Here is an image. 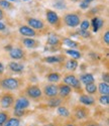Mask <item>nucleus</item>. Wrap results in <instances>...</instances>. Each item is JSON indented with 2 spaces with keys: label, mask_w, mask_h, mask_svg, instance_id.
I'll return each mask as SVG.
<instances>
[{
  "label": "nucleus",
  "mask_w": 109,
  "mask_h": 126,
  "mask_svg": "<svg viewBox=\"0 0 109 126\" xmlns=\"http://www.w3.org/2000/svg\"><path fill=\"white\" fill-rule=\"evenodd\" d=\"M18 32L23 37H36V36L40 35V32H38V31H36L35 29H32L31 27H29L26 24L20 25L18 27Z\"/></svg>",
  "instance_id": "12"
},
{
  "label": "nucleus",
  "mask_w": 109,
  "mask_h": 126,
  "mask_svg": "<svg viewBox=\"0 0 109 126\" xmlns=\"http://www.w3.org/2000/svg\"><path fill=\"white\" fill-rule=\"evenodd\" d=\"M21 44L23 45L24 47L29 48V49L37 48L40 46L39 40H37L34 37H22L21 38Z\"/></svg>",
  "instance_id": "15"
},
{
  "label": "nucleus",
  "mask_w": 109,
  "mask_h": 126,
  "mask_svg": "<svg viewBox=\"0 0 109 126\" xmlns=\"http://www.w3.org/2000/svg\"><path fill=\"white\" fill-rule=\"evenodd\" d=\"M21 125V120L16 117H11L10 116L8 120L3 124V126H20Z\"/></svg>",
  "instance_id": "29"
},
{
  "label": "nucleus",
  "mask_w": 109,
  "mask_h": 126,
  "mask_svg": "<svg viewBox=\"0 0 109 126\" xmlns=\"http://www.w3.org/2000/svg\"><path fill=\"white\" fill-rule=\"evenodd\" d=\"M4 70H5V68H4V65L2 64L1 62H0V76H2V75L4 74Z\"/></svg>",
  "instance_id": "43"
},
{
  "label": "nucleus",
  "mask_w": 109,
  "mask_h": 126,
  "mask_svg": "<svg viewBox=\"0 0 109 126\" xmlns=\"http://www.w3.org/2000/svg\"><path fill=\"white\" fill-rule=\"evenodd\" d=\"M79 103L86 107H92L96 105V99L88 94H81L79 96Z\"/></svg>",
  "instance_id": "14"
},
{
  "label": "nucleus",
  "mask_w": 109,
  "mask_h": 126,
  "mask_svg": "<svg viewBox=\"0 0 109 126\" xmlns=\"http://www.w3.org/2000/svg\"><path fill=\"white\" fill-rule=\"evenodd\" d=\"M7 30V26L4 22L0 21V31H6Z\"/></svg>",
  "instance_id": "42"
},
{
  "label": "nucleus",
  "mask_w": 109,
  "mask_h": 126,
  "mask_svg": "<svg viewBox=\"0 0 109 126\" xmlns=\"http://www.w3.org/2000/svg\"><path fill=\"white\" fill-rule=\"evenodd\" d=\"M77 34L83 38H91L92 34L89 30H81V29H77Z\"/></svg>",
  "instance_id": "34"
},
{
  "label": "nucleus",
  "mask_w": 109,
  "mask_h": 126,
  "mask_svg": "<svg viewBox=\"0 0 109 126\" xmlns=\"http://www.w3.org/2000/svg\"><path fill=\"white\" fill-rule=\"evenodd\" d=\"M23 94L26 98L35 102H40L43 99L42 91L36 84H28L23 90Z\"/></svg>",
  "instance_id": "2"
},
{
  "label": "nucleus",
  "mask_w": 109,
  "mask_h": 126,
  "mask_svg": "<svg viewBox=\"0 0 109 126\" xmlns=\"http://www.w3.org/2000/svg\"><path fill=\"white\" fill-rule=\"evenodd\" d=\"M102 40H103V43H104L106 46L109 45V30H106L105 32L103 33V35H102Z\"/></svg>",
  "instance_id": "38"
},
{
  "label": "nucleus",
  "mask_w": 109,
  "mask_h": 126,
  "mask_svg": "<svg viewBox=\"0 0 109 126\" xmlns=\"http://www.w3.org/2000/svg\"><path fill=\"white\" fill-rule=\"evenodd\" d=\"M97 92H99L100 95H109V85L104 82L99 83L97 85Z\"/></svg>",
  "instance_id": "26"
},
{
  "label": "nucleus",
  "mask_w": 109,
  "mask_h": 126,
  "mask_svg": "<svg viewBox=\"0 0 109 126\" xmlns=\"http://www.w3.org/2000/svg\"><path fill=\"white\" fill-rule=\"evenodd\" d=\"M23 1H29V0H23Z\"/></svg>",
  "instance_id": "50"
},
{
  "label": "nucleus",
  "mask_w": 109,
  "mask_h": 126,
  "mask_svg": "<svg viewBox=\"0 0 109 126\" xmlns=\"http://www.w3.org/2000/svg\"><path fill=\"white\" fill-rule=\"evenodd\" d=\"M84 1H86V2H88V3H91V2L95 1V0H84Z\"/></svg>",
  "instance_id": "46"
},
{
  "label": "nucleus",
  "mask_w": 109,
  "mask_h": 126,
  "mask_svg": "<svg viewBox=\"0 0 109 126\" xmlns=\"http://www.w3.org/2000/svg\"><path fill=\"white\" fill-rule=\"evenodd\" d=\"M46 44H47V46H49V47H59L62 46V38H61L58 34L52 32V33L49 34V36H48V38H47V43H46Z\"/></svg>",
  "instance_id": "16"
},
{
  "label": "nucleus",
  "mask_w": 109,
  "mask_h": 126,
  "mask_svg": "<svg viewBox=\"0 0 109 126\" xmlns=\"http://www.w3.org/2000/svg\"><path fill=\"white\" fill-rule=\"evenodd\" d=\"M98 102H99L102 106H108L109 104V95H100L98 98Z\"/></svg>",
  "instance_id": "35"
},
{
  "label": "nucleus",
  "mask_w": 109,
  "mask_h": 126,
  "mask_svg": "<svg viewBox=\"0 0 109 126\" xmlns=\"http://www.w3.org/2000/svg\"><path fill=\"white\" fill-rule=\"evenodd\" d=\"M46 103L50 108H58L59 106L63 105L64 100L62 98H60L59 96H57V97H54V98H48Z\"/></svg>",
  "instance_id": "21"
},
{
  "label": "nucleus",
  "mask_w": 109,
  "mask_h": 126,
  "mask_svg": "<svg viewBox=\"0 0 109 126\" xmlns=\"http://www.w3.org/2000/svg\"><path fill=\"white\" fill-rule=\"evenodd\" d=\"M27 114V110H13V115L16 118H22Z\"/></svg>",
  "instance_id": "37"
},
{
  "label": "nucleus",
  "mask_w": 109,
  "mask_h": 126,
  "mask_svg": "<svg viewBox=\"0 0 109 126\" xmlns=\"http://www.w3.org/2000/svg\"><path fill=\"white\" fill-rule=\"evenodd\" d=\"M29 126H37V125H36V124H30Z\"/></svg>",
  "instance_id": "48"
},
{
  "label": "nucleus",
  "mask_w": 109,
  "mask_h": 126,
  "mask_svg": "<svg viewBox=\"0 0 109 126\" xmlns=\"http://www.w3.org/2000/svg\"><path fill=\"white\" fill-rule=\"evenodd\" d=\"M65 60V57L64 56H60V55H57V56H50V57H46L43 58L41 61L46 64H60V63L64 62Z\"/></svg>",
  "instance_id": "20"
},
{
  "label": "nucleus",
  "mask_w": 109,
  "mask_h": 126,
  "mask_svg": "<svg viewBox=\"0 0 109 126\" xmlns=\"http://www.w3.org/2000/svg\"><path fill=\"white\" fill-rule=\"evenodd\" d=\"M62 126H78V123H76V122H74L72 120H69L67 122H65Z\"/></svg>",
  "instance_id": "41"
},
{
  "label": "nucleus",
  "mask_w": 109,
  "mask_h": 126,
  "mask_svg": "<svg viewBox=\"0 0 109 126\" xmlns=\"http://www.w3.org/2000/svg\"><path fill=\"white\" fill-rule=\"evenodd\" d=\"M10 117V114L8 111H0V126H3V124L8 120Z\"/></svg>",
  "instance_id": "31"
},
{
  "label": "nucleus",
  "mask_w": 109,
  "mask_h": 126,
  "mask_svg": "<svg viewBox=\"0 0 109 126\" xmlns=\"http://www.w3.org/2000/svg\"><path fill=\"white\" fill-rule=\"evenodd\" d=\"M84 90L85 92L88 94V95H95V94L97 93V85L95 83H92V84H88V85H85L84 87Z\"/></svg>",
  "instance_id": "28"
},
{
  "label": "nucleus",
  "mask_w": 109,
  "mask_h": 126,
  "mask_svg": "<svg viewBox=\"0 0 109 126\" xmlns=\"http://www.w3.org/2000/svg\"><path fill=\"white\" fill-rule=\"evenodd\" d=\"M46 18H47L48 23L51 26H53L54 29H60L63 25L61 17L59 16V14L54 11V10L47 9L46 10Z\"/></svg>",
  "instance_id": "6"
},
{
  "label": "nucleus",
  "mask_w": 109,
  "mask_h": 126,
  "mask_svg": "<svg viewBox=\"0 0 109 126\" xmlns=\"http://www.w3.org/2000/svg\"><path fill=\"white\" fill-rule=\"evenodd\" d=\"M56 109H57L58 116H60L62 118H70L71 117V111L66 106H64V105H61V106H59Z\"/></svg>",
  "instance_id": "25"
},
{
  "label": "nucleus",
  "mask_w": 109,
  "mask_h": 126,
  "mask_svg": "<svg viewBox=\"0 0 109 126\" xmlns=\"http://www.w3.org/2000/svg\"><path fill=\"white\" fill-rule=\"evenodd\" d=\"M72 92H73L72 88L69 87L68 85H66V84L61 83L58 85V96L60 98H62L63 100L68 99L72 95Z\"/></svg>",
  "instance_id": "13"
},
{
  "label": "nucleus",
  "mask_w": 109,
  "mask_h": 126,
  "mask_svg": "<svg viewBox=\"0 0 109 126\" xmlns=\"http://www.w3.org/2000/svg\"><path fill=\"white\" fill-rule=\"evenodd\" d=\"M65 52L71 57V59H74V60H79L82 58V52L77 50V49H71V48H67L66 50H65Z\"/></svg>",
  "instance_id": "27"
},
{
  "label": "nucleus",
  "mask_w": 109,
  "mask_h": 126,
  "mask_svg": "<svg viewBox=\"0 0 109 126\" xmlns=\"http://www.w3.org/2000/svg\"><path fill=\"white\" fill-rule=\"evenodd\" d=\"M8 1H16V0H8Z\"/></svg>",
  "instance_id": "49"
},
{
  "label": "nucleus",
  "mask_w": 109,
  "mask_h": 126,
  "mask_svg": "<svg viewBox=\"0 0 109 126\" xmlns=\"http://www.w3.org/2000/svg\"><path fill=\"white\" fill-rule=\"evenodd\" d=\"M62 22L70 28H76L80 25L81 16L77 12H68L63 16Z\"/></svg>",
  "instance_id": "5"
},
{
  "label": "nucleus",
  "mask_w": 109,
  "mask_h": 126,
  "mask_svg": "<svg viewBox=\"0 0 109 126\" xmlns=\"http://www.w3.org/2000/svg\"><path fill=\"white\" fill-rule=\"evenodd\" d=\"M102 82L104 83H109V75H108V72H104L102 74Z\"/></svg>",
  "instance_id": "40"
},
{
  "label": "nucleus",
  "mask_w": 109,
  "mask_h": 126,
  "mask_svg": "<svg viewBox=\"0 0 109 126\" xmlns=\"http://www.w3.org/2000/svg\"><path fill=\"white\" fill-rule=\"evenodd\" d=\"M79 67V63L77 60H74V59H69L66 62V65H65V68H66L67 71H69L70 73L75 72L76 70L78 69Z\"/></svg>",
  "instance_id": "24"
},
{
  "label": "nucleus",
  "mask_w": 109,
  "mask_h": 126,
  "mask_svg": "<svg viewBox=\"0 0 109 126\" xmlns=\"http://www.w3.org/2000/svg\"><path fill=\"white\" fill-rule=\"evenodd\" d=\"M80 29L81 30H89L90 28V20L89 19H84V20H81L80 22Z\"/></svg>",
  "instance_id": "36"
},
{
  "label": "nucleus",
  "mask_w": 109,
  "mask_h": 126,
  "mask_svg": "<svg viewBox=\"0 0 109 126\" xmlns=\"http://www.w3.org/2000/svg\"><path fill=\"white\" fill-rule=\"evenodd\" d=\"M62 79V75L58 72H51L49 74L46 75V80L49 82V83H52V84H57L61 81Z\"/></svg>",
  "instance_id": "23"
},
{
  "label": "nucleus",
  "mask_w": 109,
  "mask_h": 126,
  "mask_svg": "<svg viewBox=\"0 0 109 126\" xmlns=\"http://www.w3.org/2000/svg\"><path fill=\"white\" fill-rule=\"evenodd\" d=\"M0 8L2 10L5 9V10H10L13 8V5L12 3L8 1V0H0Z\"/></svg>",
  "instance_id": "32"
},
{
  "label": "nucleus",
  "mask_w": 109,
  "mask_h": 126,
  "mask_svg": "<svg viewBox=\"0 0 109 126\" xmlns=\"http://www.w3.org/2000/svg\"><path fill=\"white\" fill-rule=\"evenodd\" d=\"M30 106V100L24 95L19 96L15 99L13 104V110H27Z\"/></svg>",
  "instance_id": "10"
},
{
  "label": "nucleus",
  "mask_w": 109,
  "mask_h": 126,
  "mask_svg": "<svg viewBox=\"0 0 109 126\" xmlns=\"http://www.w3.org/2000/svg\"><path fill=\"white\" fill-rule=\"evenodd\" d=\"M90 109L89 107H86L84 105L78 104V105H74L72 108V112H71V116H73V118L76 121H84L87 120L88 118H90Z\"/></svg>",
  "instance_id": "3"
},
{
  "label": "nucleus",
  "mask_w": 109,
  "mask_h": 126,
  "mask_svg": "<svg viewBox=\"0 0 109 126\" xmlns=\"http://www.w3.org/2000/svg\"><path fill=\"white\" fill-rule=\"evenodd\" d=\"M41 91H42V95L45 96L47 99L57 97L58 96V85L57 84L49 83V84H47V85L43 86Z\"/></svg>",
  "instance_id": "11"
},
{
  "label": "nucleus",
  "mask_w": 109,
  "mask_h": 126,
  "mask_svg": "<svg viewBox=\"0 0 109 126\" xmlns=\"http://www.w3.org/2000/svg\"><path fill=\"white\" fill-rule=\"evenodd\" d=\"M8 69L15 74H21L24 71V65L17 61H12L8 64Z\"/></svg>",
  "instance_id": "18"
},
{
  "label": "nucleus",
  "mask_w": 109,
  "mask_h": 126,
  "mask_svg": "<svg viewBox=\"0 0 109 126\" xmlns=\"http://www.w3.org/2000/svg\"><path fill=\"white\" fill-rule=\"evenodd\" d=\"M104 23H105V20L103 18L99 16H94L90 21V25L93 28V32H98L104 26Z\"/></svg>",
  "instance_id": "17"
},
{
  "label": "nucleus",
  "mask_w": 109,
  "mask_h": 126,
  "mask_svg": "<svg viewBox=\"0 0 109 126\" xmlns=\"http://www.w3.org/2000/svg\"><path fill=\"white\" fill-rule=\"evenodd\" d=\"M63 83L68 85L69 87L72 88V90H75L76 92L78 93H81L83 94V90H82V84L81 82L79 81V78L74 75L73 73H68V74L64 75V78H63Z\"/></svg>",
  "instance_id": "4"
},
{
  "label": "nucleus",
  "mask_w": 109,
  "mask_h": 126,
  "mask_svg": "<svg viewBox=\"0 0 109 126\" xmlns=\"http://www.w3.org/2000/svg\"><path fill=\"white\" fill-rule=\"evenodd\" d=\"M25 21H26V25H28L32 29L38 31V32H40V31L45 30L47 28L45 21H42L41 19L36 18V17H31V16L25 17Z\"/></svg>",
  "instance_id": "8"
},
{
  "label": "nucleus",
  "mask_w": 109,
  "mask_h": 126,
  "mask_svg": "<svg viewBox=\"0 0 109 126\" xmlns=\"http://www.w3.org/2000/svg\"><path fill=\"white\" fill-rule=\"evenodd\" d=\"M79 81L81 82V84L83 85H88V84H92L95 83V78L94 75L91 74V73H85V74H82L79 78Z\"/></svg>",
  "instance_id": "22"
},
{
  "label": "nucleus",
  "mask_w": 109,
  "mask_h": 126,
  "mask_svg": "<svg viewBox=\"0 0 109 126\" xmlns=\"http://www.w3.org/2000/svg\"><path fill=\"white\" fill-rule=\"evenodd\" d=\"M54 6L59 10H64L67 8V3L65 0H57V1L54 3Z\"/></svg>",
  "instance_id": "33"
},
{
  "label": "nucleus",
  "mask_w": 109,
  "mask_h": 126,
  "mask_svg": "<svg viewBox=\"0 0 109 126\" xmlns=\"http://www.w3.org/2000/svg\"><path fill=\"white\" fill-rule=\"evenodd\" d=\"M41 126H58V125H57V124H54V123L50 122V123H46V124H43V125H41Z\"/></svg>",
  "instance_id": "45"
},
{
  "label": "nucleus",
  "mask_w": 109,
  "mask_h": 126,
  "mask_svg": "<svg viewBox=\"0 0 109 126\" xmlns=\"http://www.w3.org/2000/svg\"><path fill=\"white\" fill-rule=\"evenodd\" d=\"M71 1L74 3H77V2H80V0H71Z\"/></svg>",
  "instance_id": "47"
},
{
  "label": "nucleus",
  "mask_w": 109,
  "mask_h": 126,
  "mask_svg": "<svg viewBox=\"0 0 109 126\" xmlns=\"http://www.w3.org/2000/svg\"><path fill=\"white\" fill-rule=\"evenodd\" d=\"M78 126H102L98 121L94 120V119H91V118H88L87 120H84V121H81Z\"/></svg>",
  "instance_id": "30"
},
{
  "label": "nucleus",
  "mask_w": 109,
  "mask_h": 126,
  "mask_svg": "<svg viewBox=\"0 0 109 126\" xmlns=\"http://www.w3.org/2000/svg\"><path fill=\"white\" fill-rule=\"evenodd\" d=\"M79 6H80L81 9L86 10V9H88L90 7V3H88V2L84 1V0H82V1H80V3H79Z\"/></svg>",
  "instance_id": "39"
},
{
  "label": "nucleus",
  "mask_w": 109,
  "mask_h": 126,
  "mask_svg": "<svg viewBox=\"0 0 109 126\" xmlns=\"http://www.w3.org/2000/svg\"><path fill=\"white\" fill-rule=\"evenodd\" d=\"M15 98L11 94V92H4L0 96V107L4 110H8L13 107Z\"/></svg>",
  "instance_id": "7"
},
{
  "label": "nucleus",
  "mask_w": 109,
  "mask_h": 126,
  "mask_svg": "<svg viewBox=\"0 0 109 126\" xmlns=\"http://www.w3.org/2000/svg\"><path fill=\"white\" fill-rule=\"evenodd\" d=\"M62 45L66 46L67 47L71 48V49H76V48H79L81 47V44L76 41L70 37H63L62 38Z\"/></svg>",
  "instance_id": "19"
},
{
  "label": "nucleus",
  "mask_w": 109,
  "mask_h": 126,
  "mask_svg": "<svg viewBox=\"0 0 109 126\" xmlns=\"http://www.w3.org/2000/svg\"><path fill=\"white\" fill-rule=\"evenodd\" d=\"M5 18V13H4V10H2L1 8H0V21L1 20H3Z\"/></svg>",
  "instance_id": "44"
},
{
  "label": "nucleus",
  "mask_w": 109,
  "mask_h": 126,
  "mask_svg": "<svg viewBox=\"0 0 109 126\" xmlns=\"http://www.w3.org/2000/svg\"><path fill=\"white\" fill-rule=\"evenodd\" d=\"M8 56L12 61H22L26 58V52L19 47H12L11 49L8 50Z\"/></svg>",
  "instance_id": "9"
},
{
  "label": "nucleus",
  "mask_w": 109,
  "mask_h": 126,
  "mask_svg": "<svg viewBox=\"0 0 109 126\" xmlns=\"http://www.w3.org/2000/svg\"><path fill=\"white\" fill-rule=\"evenodd\" d=\"M23 86V80L14 77H4L0 78V88L5 92L18 91Z\"/></svg>",
  "instance_id": "1"
}]
</instances>
